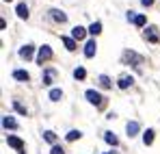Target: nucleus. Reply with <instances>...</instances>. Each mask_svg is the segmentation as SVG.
Returning a JSON list of instances; mask_svg holds the SVG:
<instances>
[{
  "label": "nucleus",
  "mask_w": 160,
  "mask_h": 154,
  "mask_svg": "<svg viewBox=\"0 0 160 154\" xmlns=\"http://www.w3.org/2000/svg\"><path fill=\"white\" fill-rule=\"evenodd\" d=\"M145 37H147V39H149V41H152V44H158V33H156V28H154V26H149V28H147V30H145Z\"/></svg>",
  "instance_id": "obj_7"
},
{
  "label": "nucleus",
  "mask_w": 160,
  "mask_h": 154,
  "mask_svg": "<svg viewBox=\"0 0 160 154\" xmlns=\"http://www.w3.org/2000/svg\"><path fill=\"white\" fill-rule=\"evenodd\" d=\"M141 2H143V7H152L154 4V0H141Z\"/></svg>",
  "instance_id": "obj_28"
},
{
  "label": "nucleus",
  "mask_w": 160,
  "mask_h": 154,
  "mask_svg": "<svg viewBox=\"0 0 160 154\" xmlns=\"http://www.w3.org/2000/svg\"><path fill=\"white\" fill-rule=\"evenodd\" d=\"M84 96H87V100H89V102L95 104V106H102V104H104V98H102V93H98L95 89H89Z\"/></svg>",
  "instance_id": "obj_1"
},
{
  "label": "nucleus",
  "mask_w": 160,
  "mask_h": 154,
  "mask_svg": "<svg viewBox=\"0 0 160 154\" xmlns=\"http://www.w3.org/2000/svg\"><path fill=\"white\" fill-rule=\"evenodd\" d=\"M104 139H106V143H110V146H117V143H119L117 135H112V132H106V135H104Z\"/></svg>",
  "instance_id": "obj_20"
},
{
  "label": "nucleus",
  "mask_w": 160,
  "mask_h": 154,
  "mask_svg": "<svg viewBox=\"0 0 160 154\" xmlns=\"http://www.w3.org/2000/svg\"><path fill=\"white\" fill-rule=\"evenodd\" d=\"M132 80H134L132 76H121V78H119V82H117V85H119V89H128V87L132 85Z\"/></svg>",
  "instance_id": "obj_13"
},
{
  "label": "nucleus",
  "mask_w": 160,
  "mask_h": 154,
  "mask_svg": "<svg viewBox=\"0 0 160 154\" xmlns=\"http://www.w3.org/2000/svg\"><path fill=\"white\" fill-rule=\"evenodd\" d=\"M4 2H11V0H4Z\"/></svg>",
  "instance_id": "obj_29"
},
{
  "label": "nucleus",
  "mask_w": 160,
  "mask_h": 154,
  "mask_svg": "<svg viewBox=\"0 0 160 154\" xmlns=\"http://www.w3.org/2000/svg\"><path fill=\"white\" fill-rule=\"evenodd\" d=\"M126 18H128V20H132V22H134V20H136V15H134L132 11H128V13H126Z\"/></svg>",
  "instance_id": "obj_27"
},
{
  "label": "nucleus",
  "mask_w": 160,
  "mask_h": 154,
  "mask_svg": "<svg viewBox=\"0 0 160 154\" xmlns=\"http://www.w3.org/2000/svg\"><path fill=\"white\" fill-rule=\"evenodd\" d=\"M95 52H98V44H95V39H91V41H87L84 44V56H95Z\"/></svg>",
  "instance_id": "obj_4"
},
{
  "label": "nucleus",
  "mask_w": 160,
  "mask_h": 154,
  "mask_svg": "<svg viewBox=\"0 0 160 154\" xmlns=\"http://www.w3.org/2000/svg\"><path fill=\"white\" fill-rule=\"evenodd\" d=\"M89 33L91 35H100L102 33V22H93V24L89 26Z\"/></svg>",
  "instance_id": "obj_16"
},
{
  "label": "nucleus",
  "mask_w": 160,
  "mask_h": 154,
  "mask_svg": "<svg viewBox=\"0 0 160 154\" xmlns=\"http://www.w3.org/2000/svg\"><path fill=\"white\" fill-rule=\"evenodd\" d=\"M143 143H145V146H152V143H154V130L152 128H147L143 132Z\"/></svg>",
  "instance_id": "obj_12"
},
{
  "label": "nucleus",
  "mask_w": 160,
  "mask_h": 154,
  "mask_svg": "<svg viewBox=\"0 0 160 154\" xmlns=\"http://www.w3.org/2000/svg\"><path fill=\"white\" fill-rule=\"evenodd\" d=\"M15 11H18V18H22V20H26V18H28V7L24 4V2H22V4H18V9H15Z\"/></svg>",
  "instance_id": "obj_15"
},
{
  "label": "nucleus",
  "mask_w": 160,
  "mask_h": 154,
  "mask_svg": "<svg viewBox=\"0 0 160 154\" xmlns=\"http://www.w3.org/2000/svg\"><path fill=\"white\" fill-rule=\"evenodd\" d=\"M100 85H102L104 89H108V87H110V78H108V76H104V74H102V76H100Z\"/></svg>",
  "instance_id": "obj_23"
},
{
  "label": "nucleus",
  "mask_w": 160,
  "mask_h": 154,
  "mask_svg": "<svg viewBox=\"0 0 160 154\" xmlns=\"http://www.w3.org/2000/svg\"><path fill=\"white\" fill-rule=\"evenodd\" d=\"M106 154H112V152H106Z\"/></svg>",
  "instance_id": "obj_30"
},
{
  "label": "nucleus",
  "mask_w": 160,
  "mask_h": 154,
  "mask_svg": "<svg viewBox=\"0 0 160 154\" xmlns=\"http://www.w3.org/2000/svg\"><path fill=\"white\" fill-rule=\"evenodd\" d=\"M43 139H46L48 143H54V141H56V135H54L52 130H46V132H43Z\"/></svg>",
  "instance_id": "obj_21"
},
{
  "label": "nucleus",
  "mask_w": 160,
  "mask_h": 154,
  "mask_svg": "<svg viewBox=\"0 0 160 154\" xmlns=\"http://www.w3.org/2000/svg\"><path fill=\"white\" fill-rule=\"evenodd\" d=\"M61 98H63V91L61 89H50V100L52 102H58Z\"/></svg>",
  "instance_id": "obj_17"
},
{
  "label": "nucleus",
  "mask_w": 160,
  "mask_h": 154,
  "mask_svg": "<svg viewBox=\"0 0 160 154\" xmlns=\"http://www.w3.org/2000/svg\"><path fill=\"white\" fill-rule=\"evenodd\" d=\"M63 44H65V48L69 52L76 50V39H74V37H63Z\"/></svg>",
  "instance_id": "obj_14"
},
{
  "label": "nucleus",
  "mask_w": 160,
  "mask_h": 154,
  "mask_svg": "<svg viewBox=\"0 0 160 154\" xmlns=\"http://www.w3.org/2000/svg\"><path fill=\"white\" fill-rule=\"evenodd\" d=\"M50 154H65V152H63V148H61V146H52Z\"/></svg>",
  "instance_id": "obj_26"
},
{
  "label": "nucleus",
  "mask_w": 160,
  "mask_h": 154,
  "mask_svg": "<svg viewBox=\"0 0 160 154\" xmlns=\"http://www.w3.org/2000/svg\"><path fill=\"white\" fill-rule=\"evenodd\" d=\"M80 137H82V132H80V130H69L65 139H67V141H76V139H80Z\"/></svg>",
  "instance_id": "obj_19"
},
{
  "label": "nucleus",
  "mask_w": 160,
  "mask_h": 154,
  "mask_svg": "<svg viewBox=\"0 0 160 154\" xmlns=\"http://www.w3.org/2000/svg\"><path fill=\"white\" fill-rule=\"evenodd\" d=\"M7 143L11 146V148H15L20 154H24V141L20 139V137H15V135H9L7 137Z\"/></svg>",
  "instance_id": "obj_2"
},
{
  "label": "nucleus",
  "mask_w": 160,
  "mask_h": 154,
  "mask_svg": "<svg viewBox=\"0 0 160 154\" xmlns=\"http://www.w3.org/2000/svg\"><path fill=\"white\" fill-rule=\"evenodd\" d=\"M84 35H87V28H82V26L72 28V37H74V39H84Z\"/></svg>",
  "instance_id": "obj_11"
},
{
  "label": "nucleus",
  "mask_w": 160,
  "mask_h": 154,
  "mask_svg": "<svg viewBox=\"0 0 160 154\" xmlns=\"http://www.w3.org/2000/svg\"><path fill=\"white\" fill-rule=\"evenodd\" d=\"M13 78L20 80V82H26V80H30V74H28L26 70H15L13 72Z\"/></svg>",
  "instance_id": "obj_6"
},
{
  "label": "nucleus",
  "mask_w": 160,
  "mask_h": 154,
  "mask_svg": "<svg viewBox=\"0 0 160 154\" xmlns=\"http://www.w3.org/2000/svg\"><path fill=\"white\" fill-rule=\"evenodd\" d=\"M2 126H4V128H18V122H15V119H13V117H11V115H4V117H2Z\"/></svg>",
  "instance_id": "obj_10"
},
{
  "label": "nucleus",
  "mask_w": 160,
  "mask_h": 154,
  "mask_svg": "<svg viewBox=\"0 0 160 154\" xmlns=\"http://www.w3.org/2000/svg\"><path fill=\"white\" fill-rule=\"evenodd\" d=\"M13 106H15V111H18V113H22V115H28V113H26V109H24V106H22L20 102H13Z\"/></svg>",
  "instance_id": "obj_25"
},
{
  "label": "nucleus",
  "mask_w": 160,
  "mask_h": 154,
  "mask_svg": "<svg viewBox=\"0 0 160 154\" xmlns=\"http://www.w3.org/2000/svg\"><path fill=\"white\" fill-rule=\"evenodd\" d=\"M84 76H87V70H84V67H76V70H74V78H76V80H84Z\"/></svg>",
  "instance_id": "obj_18"
},
{
  "label": "nucleus",
  "mask_w": 160,
  "mask_h": 154,
  "mask_svg": "<svg viewBox=\"0 0 160 154\" xmlns=\"http://www.w3.org/2000/svg\"><path fill=\"white\" fill-rule=\"evenodd\" d=\"M48 59H52V48L50 46H41L39 48V54H37V63L43 65V61H48Z\"/></svg>",
  "instance_id": "obj_3"
},
{
  "label": "nucleus",
  "mask_w": 160,
  "mask_h": 154,
  "mask_svg": "<svg viewBox=\"0 0 160 154\" xmlns=\"http://www.w3.org/2000/svg\"><path fill=\"white\" fill-rule=\"evenodd\" d=\"M134 24H136V26H145V24H147V20H145V15H136V20H134Z\"/></svg>",
  "instance_id": "obj_24"
},
{
  "label": "nucleus",
  "mask_w": 160,
  "mask_h": 154,
  "mask_svg": "<svg viewBox=\"0 0 160 154\" xmlns=\"http://www.w3.org/2000/svg\"><path fill=\"white\" fill-rule=\"evenodd\" d=\"M32 52H35V46H32V44H26V46H22V48H20V56L28 61V59L32 56Z\"/></svg>",
  "instance_id": "obj_5"
},
{
  "label": "nucleus",
  "mask_w": 160,
  "mask_h": 154,
  "mask_svg": "<svg viewBox=\"0 0 160 154\" xmlns=\"http://www.w3.org/2000/svg\"><path fill=\"white\" fill-rule=\"evenodd\" d=\"M126 132H128V137H136L138 135V122H128Z\"/></svg>",
  "instance_id": "obj_9"
},
{
  "label": "nucleus",
  "mask_w": 160,
  "mask_h": 154,
  "mask_svg": "<svg viewBox=\"0 0 160 154\" xmlns=\"http://www.w3.org/2000/svg\"><path fill=\"white\" fill-rule=\"evenodd\" d=\"M50 15H52L56 22H61V24H63V22H67V15H65L63 11H58V9H50Z\"/></svg>",
  "instance_id": "obj_8"
},
{
  "label": "nucleus",
  "mask_w": 160,
  "mask_h": 154,
  "mask_svg": "<svg viewBox=\"0 0 160 154\" xmlns=\"http://www.w3.org/2000/svg\"><path fill=\"white\" fill-rule=\"evenodd\" d=\"M52 78H54V72L48 70V72L43 74V85H52Z\"/></svg>",
  "instance_id": "obj_22"
}]
</instances>
